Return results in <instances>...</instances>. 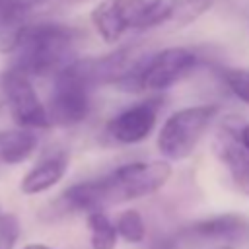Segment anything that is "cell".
<instances>
[{
    "label": "cell",
    "instance_id": "cell-1",
    "mask_svg": "<svg viewBox=\"0 0 249 249\" xmlns=\"http://www.w3.org/2000/svg\"><path fill=\"white\" fill-rule=\"evenodd\" d=\"M169 177L171 165L167 161H130L107 175L68 187L56 204L64 212H103L107 206L160 191Z\"/></svg>",
    "mask_w": 249,
    "mask_h": 249
},
{
    "label": "cell",
    "instance_id": "cell-2",
    "mask_svg": "<svg viewBox=\"0 0 249 249\" xmlns=\"http://www.w3.org/2000/svg\"><path fill=\"white\" fill-rule=\"evenodd\" d=\"M78 41L80 33L74 27L62 23H29L12 53L10 66L29 78L54 76L74 62Z\"/></svg>",
    "mask_w": 249,
    "mask_h": 249
},
{
    "label": "cell",
    "instance_id": "cell-3",
    "mask_svg": "<svg viewBox=\"0 0 249 249\" xmlns=\"http://www.w3.org/2000/svg\"><path fill=\"white\" fill-rule=\"evenodd\" d=\"M93 82L84 60H74L53 76V89L45 105L49 124L76 126L91 111Z\"/></svg>",
    "mask_w": 249,
    "mask_h": 249
},
{
    "label": "cell",
    "instance_id": "cell-4",
    "mask_svg": "<svg viewBox=\"0 0 249 249\" xmlns=\"http://www.w3.org/2000/svg\"><path fill=\"white\" fill-rule=\"evenodd\" d=\"M167 0H103L91 10V23L105 43H117L126 31L161 27Z\"/></svg>",
    "mask_w": 249,
    "mask_h": 249
},
{
    "label": "cell",
    "instance_id": "cell-5",
    "mask_svg": "<svg viewBox=\"0 0 249 249\" xmlns=\"http://www.w3.org/2000/svg\"><path fill=\"white\" fill-rule=\"evenodd\" d=\"M249 239V220L239 214H220L191 222L154 249H222Z\"/></svg>",
    "mask_w": 249,
    "mask_h": 249
},
{
    "label": "cell",
    "instance_id": "cell-6",
    "mask_svg": "<svg viewBox=\"0 0 249 249\" xmlns=\"http://www.w3.org/2000/svg\"><path fill=\"white\" fill-rule=\"evenodd\" d=\"M196 54L187 47H169L136 60L132 70L119 82L130 91H161L196 66Z\"/></svg>",
    "mask_w": 249,
    "mask_h": 249
},
{
    "label": "cell",
    "instance_id": "cell-7",
    "mask_svg": "<svg viewBox=\"0 0 249 249\" xmlns=\"http://www.w3.org/2000/svg\"><path fill=\"white\" fill-rule=\"evenodd\" d=\"M218 113L216 105H193L171 113L158 132V150L167 160H185Z\"/></svg>",
    "mask_w": 249,
    "mask_h": 249
},
{
    "label": "cell",
    "instance_id": "cell-8",
    "mask_svg": "<svg viewBox=\"0 0 249 249\" xmlns=\"http://www.w3.org/2000/svg\"><path fill=\"white\" fill-rule=\"evenodd\" d=\"M0 91L4 95L8 111L14 119V123L18 124V128L37 130V128L51 126L47 109H45L43 101L39 99L29 76L8 66L0 74Z\"/></svg>",
    "mask_w": 249,
    "mask_h": 249
},
{
    "label": "cell",
    "instance_id": "cell-9",
    "mask_svg": "<svg viewBox=\"0 0 249 249\" xmlns=\"http://www.w3.org/2000/svg\"><path fill=\"white\" fill-rule=\"evenodd\" d=\"M237 117H228L220 123L214 136V152L226 165L233 185L249 196V152L237 138Z\"/></svg>",
    "mask_w": 249,
    "mask_h": 249
},
{
    "label": "cell",
    "instance_id": "cell-10",
    "mask_svg": "<svg viewBox=\"0 0 249 249\" xmlns=\"http://www.w3.org/2000/svg\"><path fill=\"white\" fill-rule=\"evenodd\" d=\"M160 99H144L136 105H130L117 113L109 123H107V136L115 140L117 144H138L144 138L150 136L154 130L156 119H158V109H160Z\"/></svg>",
    "mask_w": 249,
    "mask_h": 249
},
{
    "label": "cell",
    "instance_id": "cell-11",
    "mask_svg": "<svg viewBox=\"0 0 249 249\" xmlns=\"http://www.w3.org/2000/svg\"><path fill=\"white\" fill-rule=\"evenodd\" d=\"M68 169V156L64 152H54L37 161L21 179L19 189L23 195H39L54 187Z\"/></svg>",
    "mask_w": 249,
    "mask_h": 249
},
{
    "label": "cell",
    "instance_id": "cell-12",
    "mask_svg": "<svg viewBox=\"0 0 249 249\" xmlns=\"http://www.w3.org/2000/svg\"><path fill=\"white\" fill-rule=\"evenodd\" d=\"M31 14L29 0H0V53H14Z\"/></svg>",
    "mask_w": 249,
    "mask_h": 249
},
{
    "label": "cell",
    "instance_id": "cell-13",
    "mask_svg": "<svg viewBox=\"0 0 249 249\" xmlns=\"http://www.w3.org/2000/svg\"><path fill=\"white\" fill-rule=\"evenodd\" d=\"M37 136L33 130L12 128L0 130V163L16 165L25 161L37 148Z\"/></svg>",
    "mask_w": 249,
    "mask_h": 249
},
{
    "label": "cell",
    "instance_id": "cell-14",
    "mask_svg": "<svg viewBox=\"0 0 249 249\" xmlns=\"http://www.w3.org/2000/svg\"><path fill=\"white\" fill-rule=\"evenodd\" d=\"M214 2L216 0H167L161 29H179L193 23L206 14Z\"/></svg>",
    "mask_w": 249,
    "mask_h": 249
},
{
    "label": "cell",
    "instance_id": "cell-15",
    "mask_svg": "<svg viewBox=\"0 0 249 249\" xmlns=\"http://www.w3.org/2000/svg\"><path fill=\"white\" fill-rule=\"evenodd\" d=\"M88 228H89V243L93 249H115L117 230L115 224L103 212H89Z\"/></svg>",
    "mask_w": 249,
    "mask_h": 249
},
{
    "label": "cell",
    "instance_id": "cell-16",
    "mask_svg": "<svg viewBox=\"0 0 249 249\" xmlns=\"http://www.w3.org/2000/svg\"><path fill=\"white\" fill-rule=\"evenodd\" d=\"M115 230H117V235H121L128 243H138L146 235L144 218L136 210H124L123 214H119L115 222Z\"/></svg>",
    "mask_w": 249,
    "mask_h": 249
},
{
    "label": "cell",
    "instance_id": "cell-17",
    "mask_svg": "<svg viewBox=\"0 0 249 249\" xmlns=\"http://www.w3.org/2000/svg\"><path fill=\"white\" fill-rule=\"evenodd\" d=\"M226 86L233 91L237 99L249 105V70L247 68H226L222 72Z\"/></svg>",
    "mask_w": 249,
    "mask_h": 249
},
{
    "label": "cell",
    "instance_id": "cell-18",
    "mask_svg": "<svg viewBox=\"0 0 249 249\" xmlns=\"http://www.w3.org/2000/svg\"><path fill=\"white\" fill-rule=\"evenodd\" d=\"M19 237V222L14 214L0 212V249H14Z\"/></svg>",
    "mask_w": 249,
    "mask_h": 249
},
{
    "label": "cell",
    "instance_id": "cell-19",
    "mask_svg": "<svg viewBox=\"0 0 249 249\" xmlns=\"http://www.w3.org/2000/svg\"><path fill=\"white\" fill-rule=\"evenodd\" d=\"M237 138H239V142L245 146V150L249 152V123L237 121Z\"/></svg>",
    "mask_w": 249,
    "mask_h": 249
},
{
    "label": "cell",
    "instance_id": "cell-20",
    "mask_svg": "<svg viewBox=\"0 0 249 249\" xmlns=\"http://www.w3.org/2000/svg\"><path fill=\"white\" fill-rule=\"evenodd\" d=\"M21 249H51V247L41 245V243H29V245H25V247H21Z\"/></svg>",
    "mask_w": 249,
    "mask_h": 249
}]
</instances>
